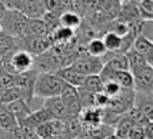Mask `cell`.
Segmentation results:
<instances>
[{"label":"cell","mask_w":153,"mask_h":139,"mask_svg":"<svg viewBox=\"0 0 153 139\" xmlns=\"http://www.w3.org/2000/svg\"><path fill=\"white\" fill-rule=\"evenodd\" d=\"M65 87H66L65 80L56 72L39 73L33 85V98L49 99V98L60 96Z\"/></svg>","instance_id":"6da1fadb"},{"label":"cell","mask_w":153,"mask_h":139,"mask_svg":"<svg viewBox=\"0 0 153 139\" xmlns=\"http://www.w3.org/2000/svg\"><path fill=\"white\" fill-rule=\"evenodd\" d=\"M34 63V56L32 53L23 49H14L13 52L4 55L0 59V65L1 67L7 70V72L17 75V73H25L33 69Z\"/></svg>","instance_id":"7a4b0ae2"},{"label":"cell","mask_w":153,"mask_h":139,"mask_svg":"<svg viewBox=\"0 0 153 139\" xmlns=\"http://www.w3.org/2000/svg\"><path fill=\"white\" fill-rule=\"evenodd\" d=\"M27 20L29 17H26L20 10L6 9L3 17L0 20V30L10 34L12 37H22L25 36V32H26Z\"/></svg>","instance_id":"3957f363"},{"label":"cell","mask_w":153,"mask_h":139,"mask_svg":"<svg viewBox=\"0 0 153 139\" xmlns=\"http://www.w3.org/2000/svg\"><path fill=\"white\" fill-rule=\"evenodd\" d=\"M134 105V89H122L116 96L109 98V102L105 109L116 115L126 113Z\"/></svg>","instance_id":"277c9868"},{"label":"cell","mask_w":153,"mask_h":139,"mask_svg":"<svg viewBox=\"0 0 153 139\" xmlns=\"http://www.w3.org/2000/svg\"><path fill=\"white\" fill-rule=\"evenodd\" d=\"M76 72L82 73L83 76H92V75H99L100 70L103 69V62L100 58H93L90 55L80 56L73 63L70 65Z\"/></svg>","instance_id":"5b68a950"},{"label":"cell","mask_w":153,"mask_h":139,"mask_svg":"<svg viewBox=\"0 0 153 139\" xmlns=\"http://www.w3.org/2000/svg\"><path fill=\"white\" fill-rule=\"evenodd\" d=\"M60 99L63 100L65 106L67 108V111L70 113V116H77L82 112L83 108H82V103H80L77 87L66 85V87L63 89V92L60 93Z\"/></svg>","instance_id":"8992f818"},{"label":"cell","mask_w":153,"mask_h":139,"mask_svg":"<svg viewBox=\"0 0 153 139\" xmlns=\"http://www.w3.org/2000/svg\"><path fill=\"white\" fill-rule=\"evenodd\" d=\"M132 75H133L134 90L153 93V66L147 65Z\"/></svg>","instance_id":"52a82bcc"},{"label":"cell","mask_w":153,"mask_h":139,"mask_svg":"<svg viewBox=\"0 0 153 139\" xmlns=\"http://www.w3.org/2000/svg\"><path fill=\"white\" fill-rule=\"evenodd\" d=\"M43 108L47 109V112L52 115L53 119H59V120H65L70 118V113L67 111V108L65 106L63 100L60 99V96H54V98H49L45 99Z\"/></svg>","instance_id":"ba28073f"},{"label":"cell","mask_w":153,"mask_h":139,"mask_svg":"<svg viewBox=\"0 0 153 139\" xmlns=\"http://www.w3.org/2000/svg\"><path fill=\"white\" fill-rule=\"evenodd\" d=\"M132 47L139 55L143 56V59L147 62V65L153 66V42L149 37H146L143 33L137 34V37L134 39Z\"/></svg>","instance_id":"9c48e42d"},{"label":"cell","mask_w":153,"mask_h":139,"mask_svg":"<svg viewBox=\"0 0 153 139\" xmlns=\"http://www.w3.org/2000/svg\"><path fill=\"white\" fill-rule=\"evenodd\" d=\"M149 120H153V93L134 90V105Z\"/></svg>","instance_id":"30bf717a"},{"label":"cell","mask_w":153,"mask_h":139,"mask_svg":"<svg viewBox=\"0 0 153 139\" xmlns=\"http://www.w3.org/2000/svg\"><path fill=\"white\" fill-rule=\"evenodd\" d=\"M20 12L29 19H42L46 13L45 0H26Z\"/></svg>","instance_id":"8fae6325"},{"label":"cell","mask_w":153,"mask_h":139,"mask_svg":"<svg viewBox=\"0 0 153 139\" xmlns=\"http://www.w3.org/2000/svg\"><path fill=\"white\" fill-rule=\"evenodd\" d=\"M56 73L65 80L66 85H70V86H73V87H80L83 85L85 79H86V76H83L82 73L76 72L72 66L62 67V69H59Z\"/></svg>","instance_id":"7c38bea8"},{"label":"cell","mask_w":153,"mask_h":139,"mask_svg":"<svg viewBox=\"0 0 153 139\" xmlns=\"http://www.w3.org/2000/svg\"><path fill=\"white\" fill-rule=\"evenodd\" d=\"M6 109L7 111H10V112L13 113L14 116H16V119L22 122L23 119H26L27 116L32 113V109H30V103L25 99H16L13 102H10V103H7Z\"/></svg>","instance_id":"4fadbf2b"},{"label":"cell","mask_w":153,"mask_h":139,"mask_svg":"<svg viewBox=\"0 0 153 139\" xmlns=\"http://www.w3.org/2000/svg\"><path fill=\"white\" fill-rule=\"evenodd\" d=\"M50 29L43 19H29L25 36H49Z\"/></svg>","instance_id":"5bb4252c"},{"label":"cell","mask_w":153,"mask_h":139,"mask_svg":"<svg viewBox=\"0 0 153 139\" xmlns=\"http://www.w3.org/2000/svg\"><path fill=\"white\" fill-rule=\"evenodd\" d=\"M53 118H52V115L47 112V109H45L43 106L40 108V109H37V111H32V113L27 116L26 119H23L22 122H19V123H27V125L33 126V128H37V126L43 125V123H46V122H49V120H52Z\"/></svg>","instance_id":"9a60e30c"},{"label":"cell","mask_w":153,"mask_h":139,"mask_svg":"<svg viewBox=\"0 0 153 139\" xmlns=\"http://www.w3.org/2000/svg\"><path fill=\"white\" fill-rule=\"evenodd\" d=\"M59 25L63 27H67L70 30H76L82 25V17L74 10H67L59 16Z\"/></svg>","instance_id":"2e32d148"},{"label":"cell","mask_w":153,"mask_h":139,"mask_svg":"<svg viewBox=\"0 0 153 139\" xmlns=\"http://www.w3.org/2000/svg\"><path fill=\"white\" fill-rule=\"evenodd\" d=\"M125 55H126V58H127V65H129V72L130 73L137 72L140 69H143L145 66H147V62L143 59V56L139 55L133 47H130Z\"/></svg>","instance_id":"e0dca14e"},{"label":"cell","mask_w":153,"mask_h":139,"mask_svg":"<svg viewBox=\"0 0 153 139\" xmlns=\"http://www.w3.org/2000/svg\"><path fill=\"white\" fill-rule=\"evenodd\" d=\"M132 126H133L132 120L123 113V115L119 118V120L116 122V125L113 126V135L117 139H127Z\"/></svg>","instance_id":"ac0fdd59"},{"label":"cell","mask_w":153,"mask_h":139,"mask_svg":"<svg viewBox=\"0 0 153 139\" xmlns=\"http://www.w3.org/2000/svg\"><path fill=\"white\" fill-rule=\"evenodd\" d=\"M103 43L106 46V50L110 53H122V37L113 32H106L103 34Z\"/></svg>","instance_id":"d6986e66"},{"label":"cell","mask_w":153,"mask_h":139,"mask_svg":"<svg viewBox=\"0 0 153 139\" xmlns=\"http://www.w3.org/2000/svg\"><path fill=\"white\" fill-rule=\"evenodd\" d=\"M85 47H86L87 55H90V56H93V58H100V59H102V58L107 53L106 46H105L103 40L100 39V37H93V39H90Z\"/></svg>","instance_id":"ffe728a7"},{"label":"cell","mask_w":153,"mask_h":139,"mask_svg":"<svg viewBox=\"0 0 153 139\" xmlns=\"http://www.w3.org/2000/svg\"><path fill=\"white\" fill-rule=\"evenodd\" d=\"M19 125V120L16 119L13 113L7 111L6 106H0V129L10 131Z\"/></svg>","instance_id":"44dd1931"},{"label":"cell","mask_w":153,"mask_h":139,"mask_svg":"<svg viewBox=\"0 0 153 139\" xmlns=\"http://www.w3.org/2000/svg\"><path fill=\"white\" fill-rule=\"evenodd\" d=\"M14 49H17V46H16V37H12L10 34H7L0 30V59L4 55H7V53L13 52Z\"/></svg>","instance_id":"7402d4cb"},{"label":"cell","mask_w":153,"mask_h":139,"mask_svg":"<svg viewBox=\"0 0 153 139\" xmlns=\"http://www.w3.org/2000/svg\"><path fill=\"white\" fill-rule=\"evenodd\" d=\"M103 86L105 85H103L99 75H92V76H86V79L80 87H83V89H86L92 93H99L103 92Z\"/></svg>","instance_id":"603a6c76"},{"label":"cell","mask_w":153,"mask_h":139,"mask_svg":"<svg viewBox=\"0 0 153 139\" xmlns=\"http://www.w3.org/2000/svg\"><path fill=\"white\" fill-rule=\"evenodd\" d=\"M125 115H126L127 118L132 120V123H133V125L145 126L147 122H149V119H147L146 116L142 113V111H140V109H137L136 106H132V108H130V109H129Z\"/></svg>","instance_id":"cb8c5ba5"},{"label":"cell","mask_w":153,"mask_h":139,"mask_svg":"<svg viewBox=\"0 0 153 139\" xmlns=\"http://www.w3.org/2000/svg\"><path fill=\"white\" fill-rule=\"evenodd\" d=\"M142 20L153 22V0H137Z\"/></svg>","instance_id":"d4e9b609"},{"label":"cell","mask_w":153,"mask_h":139,"mask_svg":"<svg viewBox=\"0 0 153 139\" xmlns=\"http://www.w3.org/2000/svg\"><path fill=\"white\" fill-rule=\"evenodd\" d=\"M12 86H14V75L3 69L0 73V89H7Z\"/></svg>","instance_id":"484cf974"},{"label":"cell","mask_w":153,"mask_h":139,"mask_svg":"<svg viewBox=\"0 0 153 139\" xmlns=\"http://www.w3.org/2000/svg\"><path fill=\"white\" fill-rule=\"evenodd\" d=\"M127 139H146V135H145V128L139 125H133L130 132H129V136Z\"/></svg>","instance_id":"4316f807"},{"label":"cell","mask_w":153,"mask_h":139,"mask_svg":"<svg viewBox=\"0 0 153 139\" xmlns=\"http://www.w3.org/2000/svg\"><path fill=\"white\" fill-rule=\"evenodd\" d=\"M6 132H7L9 139H27L26 133H25V131L22 129V126L20 125H17L16 128L10 129V131H6Z\"/></svg>","instance_id":"83f0119b"},{"label":"cell","mask_w":153,"mask_h":139,"mask_svg":"<svg viewBox=\"0 0 153 139\" xmlns=\"http://www.w3.org/2000/svg\"><path fill=\"white\" fill-rule=\"evenodd\" d=\"M143 128H145V135H146V139H153V120H149Z\"/></svg>","instance_id":"f1b7e54d"},{"label":"cell","mask_w":153,"mask_h":139,"mask_svg":"<svg viewBox=\"0 0 153 139\" xmlns=\"http://www.w3.org/2000/svg\"><path fill=\"white\" fill-rule=\"evenodd\" d=\"M4 12H6V6L0 1V20H1V17H3V14H4Z\"/></svg>","instance_id":"f546056e"},{"label":"cell","mask_w":153,"mask_h":139,"mask_svg":"<svg viewBox=\"0 0 153 139\" xmlns=\"http://www.w3.org/2000/svg\"><path fill=\"white\" fill-rule=\"evenodd\" d=\"M73 139H92V138H89L87 135H85V133H83V135H80V136H77V138H73Z\"/></svg>","instance_id":"4dcf8cb0"},{"label":"cell","mask_w":153,"mask_h":139,"mask_svg":"<svg viewBox=\"0 0 153 139\" xmlns=\"http://www.w3.org/2000/svg\"><path fill=\"white\" fill-rule=\"evenodd\" d=\"M0 1H3V0H0Z\"/></svg>","instance_id":"1f68e13d"}]
</instances>
